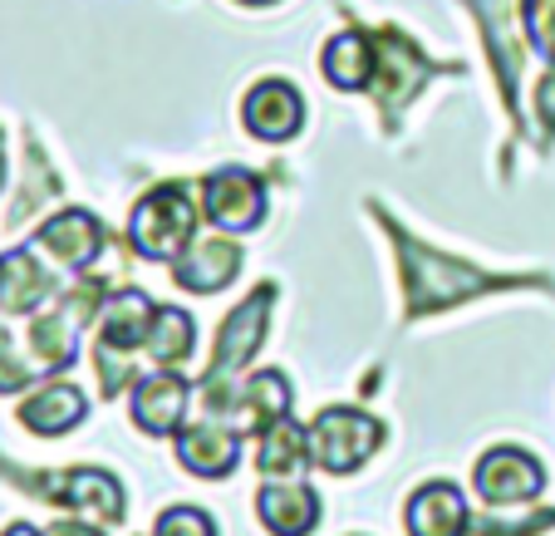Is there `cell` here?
Returning a JSON list of instances; mask_svg holds the SVG:
<instances>
[{"label":"cell","instance_id":"cell-1","mask_svg":"<svg viewBox=\"0 0 555 536\" xmlns=\"http://www.w3.org/2000/svg\"><path fill=\"white\" fill-rule=\"evenodd\" d=\"M378 227L388 232L393 252H399V276H403V320H423V316H438L448 305H462V301H477L487 291H516V285H545V276H496V271H482V266H467L457 256L438 252V246L418 242V237L393 221L384 207H374Z\"/></svg>","mask_w":555,"mask_h":536},{"label":"cell","instance_id":"cell-2","mask_svg":"<svg viewBox=\"0 0 555 536\" xmlns=\"http://www.w3.org/2000/svg\"><path fill=\"white\" fill-rule=\"evenodd\" d=\"M0 477H11L15 487H25L30 497L64 512H79L94 526H114L124 522V487L114 473L104 468H60V473H35V468H15L0 458Z\"/></svg>","mask_w":555,"mask_h":536},{"label":"cell","instance_id":"cell-3","mask_svg":"<svg viewBox=\"0 0 555 536\" xmlns=\"http://www.w3.org/2000/svg\"><path fill=\"white\" fill-rule=\"evenodd\" d=\"M197 197L188 182H157L128 217V246L143 261H178L197 237Z\"/></svg>","mask_w":555,"mask_h":536},{"label":"cell","instance_id":"cell-4","mask_svg":"<svg viewBox=\"0 0 555 536\" xmlns=\"http://www.w3.org/2000/svg\"><path fill=\"white\" fill-rule=\"evenodd\" d=\"M202 404H207V419H221L227 429L266 433L275 419L291 413V379L281 369H256L242 384L217 379V384H202Z\"/></svg>","mask_w":555,"mask_h":536},{"label":"cell","instance_id":"cell-5","mask_svg":"<svg viewBox=\"0 0 555 536\" xmlns=\"http://www.w3.org/2000/svg\"><path fill=\"white\" fill-rule=\"evenodd\" d=\"M384 448V423L364 409H349V404H330V409L314 413L310 423V463L320 473L349 477L354 468H364L374 452Z\"/></svg>","mask_w":555,"mask_h":536},{"label":"cell","instance_id":"cell-6","mask_svg":"<svg viewBox=\"0 0 555 536\" xmlns=\"http://www.w3.org/2000/svg\"><path fill=\"white\" fill-rule=\"evenodd\" d=\"M271 310H275V281H261L246 295L236 310H227L217 330V349H211V365L202 374V384H217V379H236L246 365L256 359V349L271 335Z\"/></svg>","mask_w":555,"mask_h":536},{"label":"cell","instance_id":"cell-7","mask_svg":"<svg viewBox=\"0 0 555 536\" xmlns=\"http://www.w3.org/2000/svg\"><path fill=\"white\" fill-rule=\"evenodd\" d=\"M369 35H374V54H378V69H374V85H369V89H374L378 109H384V124L393 128V118L403 114V104H409V99L428 85L442 64H433L428 54H423L409 35L393 30V25L369 30Z\"/></svg>","mask_w":555,"mask_h":536},{"label":"cell","instance_id":"cell-8","mask_svg":"<svg viewBox=\"0 0 555 536\" xmlns=\"http://www.w3.org/2000/svg\"><path fill=\"white\" fill-rule=\"evenodd\" d=\"M472 15L482 25V40L487 54H492V74H496V89H502V104L516 124V89H521V64H526V15H521V0H472Z\"/></svg>","mask_w":555,"mask_h":536},{"label":"cell","instance_id":"cell-9","mask_svg":"<svg viewBox=\"0 0 555 536\" xmlns=\"http://www.w3.org/2000/svg\"><path fill=\"white\" fill-rule=\"evenodd\" d=\"M202 217L221 232H251L266 221V178L251 168H217L202 178Z\"/></svg>","mask_w":555,"mask_h":536},{"label":"cell","instance_id":"cell-10","mask_svg":"<svg viewBox=\"0 0 555 536\" xmlns=\"http://www.w3.org/2000/svg\"><path fill=\"white\" fill-rule=\"evenodd\" d=\"M472 487L487 507H521L531 497H541L545 468L526 448H492L472 468Z\"/></svg>","mask_w":555,"mask_h":536},{"label":"cell","instance_id":"cell-11","mask_svg":"<svg viewBox=\"0 0 555 536\" xmlns=\"http://www.w3.org/2000/svg\"><path fill=\"white\" fill-rule=\"evenodd\" d=\"M178 463L188 468L192 477L221 483V477H231V473H236V463H242V433L227 429L221 419H207V413H202L197 423H182V433H178Z\"/></svg>","mask_w":555,"mask_h":536},{"label":"cell","instance_id":"cell-12","mask_svg":"<svg viewBox=\"0 0 555 536\" xmlns=\"http://www.w3.org/2000/svg\"><path fill=\"white\" fill-rule=\"evenodd\" d=\"M35 246H40L54 266H64V271H89V266L99 261V252H104V227H99L94 212L64 207L35 232Z\"/></svg>","mask_w":555,"mask_h":536},{"label":"cell","instance_id":"cell-13","mask_svg":"<svg viewBox=\"0 0 555 536\" xmlns=\"http://www.w3.org/2000/svg\"><path fill=\"white\" fill-rule=\"evenodd\" d=\"M242 261L246 256L231 237H192V246L172 261V281H178V291H188V295H217L236 281Z\"/></svg>","mask_w":555,"mask_h":536},{"label":"cell","instance_id":"cell-14","mask_svg":"<svg viewBox=\"0 0 555 536\" xmlns=\"http://www.w3.org/2000/svg\"><path fill=\"white\" fill-rule=\"evenodd\" d=\"M242 124L261 143H291L305 128V99L295 94V85L285 79H261L251 85V94L242 99Z\"/></svg>","mask_w":555,"mask_h":536},{"label":"cell","instance_id":"cell-15","mask_svg":"<svg viewBox=\"0 0 555 536\" xmlns=\"http://www.w3.org/2000/svg\"><path fill=\"white\" fill-rule=\"evenodd\" d=\"M188 379L178 369H157V374L138 379L133 390V423L147 438H178L182 423H188Z\"/></svg>","mask_w":555,"mask_h":536},{"label":"cell","instance_id":"cell-16","mask_svg":"<svg viewBox=\"0 0 555 536\" xmlns=\"http://www.w3.org/2000/svg\"><path fill=\"white\" fill-rule=\"evenodd\" d=\"M54 295H60V285H54V276L44 271L30 246L0 252V310L5 316H35Z\"/></svg>","mask_w":555,"mask_h":536},{"label":"cell","instance_id":"cell-17","mask_svg":"<svg viewBox=\"0 0 555 536\" xmlns=\"http://www.w3.org/2000/svg\"><path fill=\"white\" fill-rule=\"evenodd\" d=\"M409 536H467L472 532V512L467 497L457 483H428L409 497Z\"/></svg>","mask_w":555,"mask_h":536},{"label":"cell","instance_id":"cell-18","mask_svg":"<svg viewBox=\"0 0 555 536\" xmlns=\"http://www.w3.org/2000/svg\"><path fill=\"white\" fill-rule=\"evenodd\" d=\"M85 419H89V399L69 379H50V384H40V390L21 404V423L30 433H40V438H60V433L79 429Z\"/></svg>","mask_w":555,"mask_h":536},{"label":"cell","instance_id":"cell-19","mask_svg":"<svg viewBox=\"0 0 555 536\" xmlns=\"http://www.w3.org/2000/svg\"><path fill=\"white\" fill-rule=\"evenodd\" d=\"M256 512H261L271 536H310L320 526V497L314 487H305L300 477L291 483H266L256 493Z\"/></svg>","mask_w":555,"mask_h":536},{"label":"cell","instance_id":"cell-20","mask_svg":"<svg viewBox=\"0 0 555 536\" xmlns=\"http://www.w3.org/2000/svg\"><path fill=\"white\" fill-rule=\"evenodd\" d=\"M374 69H378V54H374V35L369 30H339L335 40L325 44L320 54V74L325 85H335L339 94H359V89L374 85Z\"/></svg>","mask_w":555,"mask_h":536},{"label":"cell","instance_id":"cell-21","mask_svg":"<svg viewBox=\"0 0 555 536\" xmlns=\"http://www.w3.org/2000/svg\"><path fill=\"white\" fill-rule=\"evenodd\" d=\"M157 305L147 291L138 285H124L104 301V316H99V345H114L124 355H133L138 345H147V330H153Z\"/></svg>","mask_w":555,"mask_h":536},{"label":"cell","instance_id":"cell-22","mask_svg":"<svg viewBox=\"0 0 555 536\" xmlns=\"http://www.w3.org/2000/svg\"><path fill=\"white\" fill-rule=\"evenodd\" d=\"M79 320L64 310L60 301H54V310H35L30 320V355L35 365H40V374H64V369L79 359Z\"/></svg>","mask_w":555,"mask_h":536},{"label":"cell","instance_id":"cell-23","mask_svg":"<svg viewBox=\"0 0 555 536\" xmlns=\"http://www.w3.org/2000/svg\"><path fill=\"white\" fill-rule=\"evenodd\" d=\"M305 463H310V429H300V423L285 413V419H275L271 429L261 433L256 468H261L266 483H291V477L305 473Z\"/></svg>","mask_w":555,"mask_h":536},{"label":"cell","instance_id":"cell-24","mask_svg":"<svg viewBox=\"0 0 555 536\" xmlns=\"http://www.w3.org/2000/svg\"><path fill=\"white\" fill-rule=\"evenodd\" d=\"M192 345H197V326H192L188 310H178V305H157L153 316V330H147V359H153L157 369H178L182 359L192 355Z\"/></svg>","mask_w":555,"mask_h":536},{"label":"cell","instance_id":"cell-25","mask_svg":"<svg viewBox=\"0 0 555 536\" xmlns=\"http://www.w3.org/2000/svg\"><path fill=\"white\" fill-rule=\"evenodd\" d=\"M25 173H30V182H25V192H15V207H11V217H5V227H21L25 217H35V207H40L44 197L60 192V182H54V173H50V163H44L35 138L25 143Z\"/></svg>","mask_w":555,"mask_h":536},{"label":"cell","instance_id":"cell-26","mask_svg":"<svg viewBox=\"0 0 555 536\" xmlns=\"http://www.w3.org/2000/svg\"><path fill=\"white\" fill-rule=\"evenodd\" d=\"M94 365H99V390H104V399H118L138 379L133 355H124V349H114V345H94Z\"/></svg>","mask_w":555,"mask_h":536},{"label":"cell","instance_id":"cell-27","mask_svg":"<svg viewBox=\"0 0 555 536\" xmlns=\"http://www.w3.org/2000/svg\"><path fill=\"white\" fill-rule=\"evenodd\" d=\"M521 15H526L531 50H541L555 64V0H521Z\"/></svg>","mask_w":555,"mask_h":536},{"label":"cell","instance_id":"cell-28","mask_svg":"<svg viewBox=\"0 0 555 536\" xmlns=\"http://www.w3.org/2000/svg\"><path fill=\"white\" fill-rule=\"evenodd\" d=\"M35 374H40V365H25V359L15 355L11 330L0 326V394H21V390H30Z\"/></svg>","mask_w":555,"mask_h":536},{"label":"cell","instance_id":"cell-29","mask_svg":"<svg viewBox=\"0 0 555 536\" xmlns=\"http://www.w3.org/2000/svg\"><path fill=\"white\" fill-rule=\"evenodd\" d=\"M153 536H217V526H211V516L202 507H168L157 516Z\"/></svg>","mask_w":555,"mask_h":536},{"label":"cell","instance_id":"cell-30","mask_svg":"<svg viewBox=\"0 0 555 536\" xmlns=\"http://www.w3.org/2000/svg\"><path fill=\"white\" fill-rule=\"evenodd\" d=\"M535 109H541V133L551 143L555 138V64L541 74V85H535Z\"/></svg>","mask_w":555,"mask_h":536},{"label":"cell","instance_id":"cell-31","mask_svg":"<svg viewBox=\"0 0 555 536\" xmlns=\"http://www.w3.org/2000/svg\"><path fill=\"white\" fill-rule=\"evenodd\" d=\"M44 536H104L94 522H54Z\"/></svg>","mask_w":555,"mask_h":536},{"label":"cell","instance_id":"cell-32","mask_svg":"<svg viewBox=\"0 0 555 536\" xmlns=\"http://www.w3.org/2000/svg\"><path fill=\"white\" fill-rule=\"evenodd\" d=\"M0 536H44V532H40V526H30V522H11Z\"/></svg>","mask_w":555,"mask_h":536},{"label":"cell","instance_id":"cell-33","mask_svg":"<svg viewBox=\"0 0 555 536\" xmlns=\"http://www.w3.org/2000/svg\"><path fill=\"white\" fill-rule=\"evenodd\" d=\"M0 182H5V133H0Z\"/></svg>","mask_w":555,"mask_h":536},{"label":"cell","instance_id":"cell-34","mask_svg":"<svg viewBox=\"0 0 555 536\" xmlns=\"http://www.w3.org/2000/svg\"><path fill=\"white\" fill-rule=\"evenodd\" d=\"M242 5H275V0H242Z\"/></svg>","mask_w":555,"mask_h":536}]
</instances>
